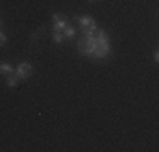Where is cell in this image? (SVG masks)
I'll list each match as a JSON object with an SVG mask.
<instances>
[{
  "label": "cell",
  "mask_w": 159,
  "mask_h": 152,
  "mask_svg": "<svg viewBox=\"0 0 159 152\" xmlns=\"http://www.w3.org/2000/svg\"><path fill=\"white\" fill-rule=\"evenodd\" d=\"M78 51L93 59H107L112 54L110 39L102 29H85L78 41Z\"/></svg>",
  "instance_id": "6da1fadb"
},
{
  "label": "cell",
  "mask_w": 159,
  "mask_h": 152,
  "mask_svg": "<svg viewBox=\"0 0 159 152\" xmlns=\"http://www.w3.org/2000/svg\"><path fill=\"white\" fill-rule=\"evenodd\" d=\"M14 71H16V76H17L19 79H27L29 76L32 74V64L31 63H25V61H24V63L17 64V68Z\"/></svg>",
  "instance_id": "7a4b0ae2"
},
{
  "label": "cell",
  "mask_w": 159,
  "mask_h": 152,
  "mask_svg": "<svg viewBox=\"0 0 159 152\" xmlns=\"http://www.w3.org/2000/svg\"><path fill=\"white\" fill-rule=\"evenodd\" d=\"M76 22L81 25L83 29H98L97 22L93 20L92 17H88V15H85V17H76Z\"/></svg>",
  "instance_id": "3957f363"
},
{
  "label": "cell",
  "mask_w": 159,
  "mask_h": 152,
  "mask_svg": "<svg viewBox=\"0 0 159 152\" xmlns=\"http://www.w3.org/2000/svg\"><path fill=\"white\" fill-rule=\"evenodd\" d=\"M52 22H54V30H64L68 25V22L63 20V19H59L58 14H52Z\"/></svg>",
  "instance_id": "277c9868"
},
{
  "label": "cell",
  "mask_w": 159,
  "mask_h": 152,
  "mask_svg": "<svg viewBox=\"0 0 159 152\" xmlns=\"http://www.w3.org/2000/svg\"><path fill=\"white\" fill-rule=\"evenodd\" d=\"M16 68L10 63H0V74H12Z\"/></svg>",
  "instance_id": "5b68a950"
},
{
  "label": "cell",
  "mask_w": 159,
  "mask_h": 152,
  "mask_svg": "<svg viewBox=\"0 0 159 152\" xmlns=\"http://www.w3.org/2000/svg\"><path fill=\"white\" fill-rule=\"evenodd\" d=\"M64 37H68V39H73L75 37V27H71V25H66V29H64Z\"/></svg>",
  "instance_id": "8992f818"
},
{
  "label": "cell",
  "mask_w": 159,
  "mask_h": 152,
  "mask_svg": "<svg viewBox=\"0 0 159 152\" xmlns=\"http://www.w3.org/2000/svg\"><path fill=\"white\" fill-rule=\"evenodd\" d=\"M52 39H54L56 44H61L63 39H64V36L61 34V30H54V34H52Z\"/></svg>",
  "instance_id": "52a82bcc"
},
{
  "label": "cell",
  "mask_w": 159,
  "mask_h": 152,
  "mask_svg": "<svg viewBox=\"0 0 159 152\" xmlns=\"http://www.w3.org/2000/svg\"><path fill=\"white\" fill-rule=\"evenodd\" d=\"M17 81H19L17 76H9V78H7V86H9V88H16Z\"/></svg>",
  "instance_id": "ba28073f"
},
{
  "label": "cell",
  "mask_w": 159,
  "mask_h": 152,
  "mask_svg": "<svg viewBox=\"0 0 159 152\" xmlns=\"http://www.w3.org/2000/svg\"><path fill=\"white\" fill-rule=\"evenodd\" d=\"M7 44V36L0 30V46H5Z\"/></svg>",
  "instance_id": "9c48e42d"
},
{
  "label": "cell",
  "mask_w": 159,
  "mask_h": 152,
  "mask_svg": "<svg viewBox=\"0 0 159 152\" xmlns=\"http://www.w3.org/2000/svg\"><path fill=\"white\" fill-rule=\"evenodd\" d=\"M154 61H156V63L159 61V52H157V49H156V51H154Z\"/></svg>",
  "instance_id": "30bf717a"
},
{
  "label": "cell",
  "mask_w": 159,
  "mask_h": 152,
  "mask_svg": "<svg viewBox=\"0 0 159 152\" xmlns=\"http://www.w3.org/2000/svg\"><path fill=\"white\" fill-rule=\"evenodd\" d=\"M2 25H3V20H2V17H0V29H2Z\"/></svg>",
  "instance_id": "8fae6325"
},
{
  "label": "cell",
  "mask_w": 159,
  "mask_h": 152,
  "mask_svg": "<svg viewBox=\"0 0 159 152\" xmlns=\"http://www.w3.org/2000/svg\"><path fill=\"white\" fill-rule=\"evenodd\" d=\"M92 2H93V0H92Z\"/></svg>",
  "instance_id": "7c38bea8"
}]
</instances>
